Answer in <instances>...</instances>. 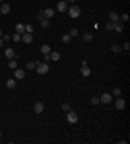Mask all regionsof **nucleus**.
I'll return each instance as SVG.
<instances>
[{"label": "nucleus", "instance_id": "1", "mask_svg": "<svg viewBox=\"0 0 130 144\" xmlns=\"http://www.w3.org/2000/svg\"><path fill=\"white\" fill-rule=\"evenodd\" d=\"M36 71H38L40 75L48 73V71H50L48 64H47V63H39V64H36Z\"/></svg>", "mask_w": 130, "mask_h": 144}, {"label": "nucleus", "instance_id": "2", "mask_svg": "<svg viewBox=\"0 0 130 144\" xmlns=\"http://www.w3.org/2000/svg\"><path fill=\"white\" fill-rule=\"evenodd\" d=\"M68 12H69V16H70L72 18H78L79 14H81V9H79V7H77V5H73V7L68 8Z\"/></svg>", "mask_w": 130, "mask_h": 144}, {"label": "nucleus", "instance_id": "3", "mask_svg": "<svg viewBox=\"0 0 130 144\" xmlns=\"http://www.w3.org/2000/svg\"><path fill=\"white\" fill-rule=\"evenodd\" d=\"M67 121H68L69 123H77V122H78V116H77V113L73 112V110H69L68 114H67Z\"/></svg>", "mask_w": 130, "mask_h": 144}, {"label": "nucleus", "instance_id": "4", "mask_svg": "<svg viewBox=\"0 0 130 144\" xmlns=\"http://www.w3.org/2000/svg\"><path fill=\"white\" fill-rule=\"evenodd\" d=\"M99 99H100V102H101V104H111V101H112V95H111V94H103Z\"/></svg>", "mask_w": 130, "mask_h": 144}, {"label": "nucleus", "instance_id": "5", "mask_svg": "<svg viewBox=\"0 0 130 144\" xmlns=\"http://www.w3.org/2000/svg\"><path fill=\"white\" fill-rule=\"evenodd\" d=\"M21 40H24L25 43H31L33 42V35L30 33H24L21 36Z\"/></svg>", "mask_w": 130, "mask_h": 144}, {"label": "nucleus", "instance_id": "6", "mask_svg": "<svg viewBox=\"0 0 130 144\" xmlns=\"http://www.w3.org/2000/svg\"><path fill=\"white\" fill-rule=\"evenodd\" d=\"M57 11L59 12H67L68 11V3L67 2H60V3H57Z\"/></svg>", "mask_w": 130, "mask_h": 144}, {"label": "nucleus", "instance_id": "7", "mask_svg": "<svg viewBox=\"0 0 130 144\" xmlns=\"http://www.w3.org/2000/svg\"><path fill=\"white\" fill-rule=\"evenodd\" d=\"M115 104H116V108H117L118 110H122V109L125 108V100L121 99V97H118V99L115 101Z\"/></svg>", "mask_w": 130, "mask_h": 144}, {"label": "nucleus", "instance_id": "8", "mask_svg": "<svg viewBox=\"0 0 130 144\" xmlns=\"http://www.w3.org/2000/svg\"><path fill=\"white\" fill-rule=\"evenodd\" d=\"M14 77L17 78V79H22V78H25V70H22V69H14Z\"/></svg>", "mask_w": 130, "mask_h": 144}, {"label": "nucleus", "instance_id": "9", "mask_svg": "<svg viewBox=\"0 0 130 144\" xmlns=\"http://www.w3.org/2000/svg\"><path fill=\"white\" fill-rule=\"evenodd\" d=\"M113 29H115L117 33H122V31H124V25L121 24V21H115V22H113Z\"/></svg>", "mask_w": 130, "mask_h": 144}, {"label": "nucleus", "instance_id": "10", "mask_svg": "<svg viewBox=\"0 0 130 144\" xmlns=\"http://www.w3.org/2000/svg\"><path fill=\"white\" fill-rule=\"evenodd\" d=\"M43 14H44V18H52L53 16H55V11L53 9H51V8H48V9H44L43 11Z\"/></svg>", "mask_w": 130, "mask_h": 144}, {"label": "nucleus", "instance_id": "11", "mask_svg": "<svg viewBox=\"0 0 130 144\" xmlns=\"http://www.w3.org/2000/svg\"><path fill=\"white\" fill-rule=\"evenodd\" d=\"M81 74L83 75V77H90L91 75V70H90V68L86 65V66H82L81 68Z\"/></svg>", "mask_w": 130, "mask_h": 144}, {"label": "nucleus", "instance_id": "12", "mask_svg": "<svg viewBox=\"0 0 130 144\" xmlns=\"http://www.w3.org/2000/svg\"><path fill=\"white\" fill-rule=\"evenodd\" d=\"M43 110H44V105H43L42 102H36L35 107H34V112H35L36 114H40Z\"/></svg>", "mask_w": 130, "mask_h": 144}, {"label": "nucleus", "instance_id": "13", "mask_svg": "<svg viewBox=\"0 0 130 144\" xmlns=\"http://www.w3.org/2000/svg\"><path fill=\"white\" fill-rule=\"evenodd\" d=\"M40 52H42L43 55H50V52H51V47H50L48 44H43V46L40 47Z\"/></svg>", "mask_w": 130, "mask_h": 144}, {"label": "nucleus", "instance_id": "14", "mask_svg": "<svg viewBox=\"0 0 130 144\" xmlns=\"http://www.w3.org/2000/svg\"><path fill=\"white\" fill-rule=\"evenodd\" d=\"M9 11H11L9 4H3V5H2V8H0V13H2V14H8V13H9Z\"/></svg>", "mask_w": 130, "mask_h": 144}, {"label": "nucleus", "instance_id": "15", "mask_svg": "<svg viewBox=\"0 0 130 144\" xmlns=\"http://www.w3.org/2000/svg\"><path fill=\"white\" fill-rule=\"evenodd\" d=\"M16 33H18V34H24V33H25V25H22V24H17V25H16Z\"/></svg>", "mask_w": 130, "mask_h": 144}, {"label": "nucleus", "instance_id": "16", "mask_svg": "<svg viewBox=\"0 0 130 144\" xmlns=\"http://www.w3.org/2000/svg\"><path fill=\"white\" fill-rule=\"evenodd\" d=\"M4 55H5V57H7V58H13V56H14V51H13L12 48H7V49H5V52H4Z\"/></svg>", "mask_w": 130, "mask_h": 144}, {"label": "nucleus", "instance_id": "17", "mask_svg": "<svg viewBox=\"0 0 130 144\" xmlns=\"http://www.w3.org/2000/svg\"><path fill=\"white\" fill-rule=\"evenodd\" d=\"M50 57H51L52 61H59V60H60V53H59V52H51Z\"/></svg>", "mask_w": 130, "mask_h": 144}, {"label": "nucleus", "instance_id": "18", "mask_svg": "<svg viewBox=\"0 0 130 144\" xmlns=\"http://www.w3.org/2000/svg\"><path fill=\"white\" fill-rule=\"evenodd\" d=\"M118 18H120V17H118V14H117L116 12H111V13H109V19H111V21H113V22H115V21H118Z\"/></svg>", "mask_w": 130, "mask_h": 144}, {"label": "nucleus", "instance_id": "19", "mask_svg": "<svg viewBox=\"0 0 130 144\" xmlns=\"http://www.w3.org/2000/svg\"><path fill=\"white\" fill-rule=\"evenodd\" d=\"M7 87L8 88H14L16 87V80L14 79H8L7 80Z\"/></svg>", "mask_w": 130, "mask_h": 144}, {"label": "nucleus", "instance_id": "20", "mask_svg": "<svg viewBox=\"0 0 130 144\" xmlns=\"http://www.w3.org/2000/svg\"><path fill=\"white\" fill-rule=\"evenodd\" d=\"M40 25H42V27L47 29V27L50 26V21H48V18H43L42 21H40Z\"/></svg>", "mask_w": 130, "mask_h": 144}, {"label": "nucleus", "instance_id": "21", "mask_svg": "<svg viewBox=\"0 0 130 144\" xmlns=\"http://www.w3.org/2000/svg\"><path fill=\"white\" fill-rule=\"evenodd\" d=\"M92 34H90V33H86L85 35H83V40H85V42H91V40H92Z\"/></svg>", "mask_w": 130, "mask_h": 144}, {"label": "nucleus", "instance_id": "22", "mask_svg": "<svg viewBox=\"0 0 130 144\" xmlns=\"http://www.w3.org/2000/svg\"><path fill=\"white\" fill-rule=\"evenodd\" d=\"M111 49H112V52H115V53H120V52H121V47L117 46V44H113V46L111 47Z\"/></svg>", "mask_w": 130, "mask_h": 144}, {"label": "nucleus", "instance_id": "23", "mask_svg": "<svg viewBox=\"0 0 130 144\" xmlns=\"http://www.w3.org/2000/svg\"><path fill=\"white\" fill-rule=\"evenodd\" d=\"M70 35L69 34H65V35H62V42L64 43H70Z\"/></svg>", "mask_w": 130, "mask_h": 144}, {"label": "nucleus", "instance_id": "24", "mask_svg": "<svg viewBox=\"0 0 130 144\" xmlns=\"http://www.w3.org/2000/svg\"><path fill=\"white\" fill-rule=\"evenodd\" d=\"M8 66H9L11 69H16V68H17V61H16V60H11L9 64H8Z\"/></svg>", "mask_w": 130, "mask_h": 144}, {"label": "nucleus", "instance_id": "25", "mask_svg": "<svg viewBox=\"0 0 130 144\" xmlns=\"http://www.w3.org/2000/svg\"><path fill=\"white\" fill-rule=\"evenodd\" d=\"M35 66H36L35 61H30V63H27V65H26V68H27L29 70H33V69H34Z\"/></svg>", "mask_w": 130, "mask_h": 144}, {"label": "nucleus", "instance_id": "26", "mask_svg": "<svg viewBox=\"0 0 130 144\" xmlns=\"http://www.w3.org/2000/svg\"><path fill=\"white\" fill-rule=\"evenodd\" d=\"M99 102H100V99H99V97H96V96L91 97V104H92V105H98Z\"/></svg>", "mask_w": 130, "mask_h": 144}, {"label": "nucleus", "instance_id": "27", "mask_svg": "<svg viewBox=\"0 0 130 144\" xmlns=\"http://www.w3.org/2000/svg\"><path fill=\"white\" fill-rule=\"evenodd\" d=\"M61 108H62V110H65V112H69V110H70V104L65 102V104H62V105H61Z\"/></svg>", "mask_w": 130, "mask_h": 144}, {"label": "nucleus", "instance_id": "28", "mask_svg": "<svg viewBox=\"0 0 130 144\" xmlns=\"http://www.w3.org/2000/svg\"><path fill=\"white\" fill-rule=\"evenodd\" d=\"M112 29H113V22H112V21H109V22H108V24L105 25V30H107V31H111Z\"/></svg>", "mask_w": 130, "mask_h": 144}, {"label": "nucleus", "instance_id": "29", "mask_svg": "<svg viewBox=\"0 0 130 144\" xmlns=\"http://www.w3.org/2000/svg\"><path fill=\"white\" fill-rule=\"evenodd\" d=\"M33 30H34V26H33V25H26V26H25V31H26V33H30V34H31Z\"/></svg>", "mask_w": 130, "mask_h": 144}, {"label": "nucleus", "instance_id": "30", "mask_svg": "<svg viewBox=\"0 0 130 144\" xmlns=\"http://www.w3.org/2000/svg\"><path fill=\"white\" fill-rule=\"evenodd\" d=\"M12 39L14 40V42H20L21 40V34H18V33H16L13 36H12Z\"/></svg>", "mask_w": 130, "mask_h": 144}, {"label": "nucleus", "instance_id": "31", "mask_svg": "<svg viewBox=\"0 0 130 144\" xmlns=\"http://www.w3.org/2000/svg\"><path fill=\"white\" fill-rule=\"evenodd\" d=\"M121 94H122V92H121V90H120L118 87H116V88L113 90V95H115V96H120Z\"/></svg>", "mask_w": 130, "mask_h": 144}, {"label": "nucleus", "instance_id": "32", "mask_svg": "<svg viewBox=\"0 0 130 144\" xmlns=\"http://www.w3.org/2000/svg\"><path fill=\"white\" fill-rule=\"evenodd\" d=\"M121 19H122V22H126V21H129V14L124 13V14L121 16Z\"/></svg>", "mask_w": 130, "mask_h": 144}, {"label": "nucleus", "instance_id": "33", "mask_svg": "<svg viewBox=\"0 0 130 144\" xmlns=\"http://www.w3.org/2000/svg\"><path fill=\"white\" fill-rule=\"evenodd\" d=\"M69 35H70V36H77V35H78V30H77V29H72Z\"/></svg>", "mask_w": 130, "mask_h": 144}, {"label": "nucleus", "instance_id": "34", "mask_svg": "<svg viewBox=\"0 0 130 144\" xmlns=\"http://www.w3.org/2000/svg\"><path fill=\"white\" fill-rule=\"evenodd\" d=\"M43 18H44V14H43V13H38L36 14V19H38V21H42Z\"/></svg>", "mask_w": 130, "mask_h": 144}, {"label": "nucleus", "instance_id": "35", "mask_svg": "<svg viewBox=\"0 0 130 144\" xmlns=\"http://www.w3.org/2000/svg\"><path fill=\"white\" fill-rule=\"evenodd\" d=\"M9 39H11V35H9V34H5V35H3V42H8Z\"/></svg>", "mask_w": 130, "mask_h": 144}, {"label": "nucleus", "instance_id": "36", "mask_svg": "<svg viewBox=\"0 0 130 144\" xmlns=\"http://www.w3.org/2000/svg\"><path fill=\"white\" fill-rule=\"evenodd\" d=\"M129 48H130V44L126 42V43H124V49L125 51H129Z\"/></svg>", "mask_w": 130, "mask_h": 144}, {"label": "nucleus", "instance_id": "37", "mask_svg": "<svg viewBox=\"0 0 130 144\" xmlns=\"http://www.w3.org/2000/svg\"><path fill=\"white\" fill-rule=\"evenodd\" d=\"M51 60V57H50V55H44V61L47 63V61H50Z\"/></svg>", "mask_w": 130, "mask_h": 144}, {"label": "nucleus", "instance_id": "38", "mask_svg": "<svg viewBox=\"0 0 130 144\" xmlns=\"http://www.w3.org/2000/svg\"><path fill=\"white\" fill-rule=\"evenodd\" d=\"M86 65H87V61L83 60V61H82V66H86Z\"/></svg>", "mask_w": 130, "mask_h": 144}, {"label": "nucleus", "instance_id": "39", "mask_svg": "<svg viewBox=\"0 0 130 144\" xmlns=\"http://www.w3.org/2000/svg\"><path fill=\"white\" fill-rule=\"evenodd\" d=\"M3 44H4V42H3V39H0V47H3Z\"/></svg>", "mask_w": 130, "mask_h": 144}, {"label": "nucleus", "instance_id": "40", "mask_svg": "<svg viewBox=\"0 0 130 144\" xmlns=\"http://www.w3.org/2000/svg\"><path fill=\"white\" fill-rule=\"evenodd\" d=\"M68 2H69V3H74V2H76V0H68Z\"/></svg>", "mask_w": 130, "mask_h": 144}, {"label": "nucleus", "instance_id": "41", "mask_svg": "<svg viewBox=\"0 0 130 144\" xmlns=\"http://www.w3.org/2000/svg\"><path fill=\"white\" fill-rule=\"evenodd\" d=\"M0 36H3V30H0Z\"/></svg>", "mask_w": 130, "mask_h": 144}, {"label": "nucleus", "instance_id": "42", "mask_svg": "<svg viewBox=\"0 0 130 144\" xmlns=\"http://www.w3.org/2000/svg\"><path fill=\"white\" fill-rule=\"evenodd\" d=\"M0 136H2V132H0Z\"/></svg>", "mask_w": 130, "mask_h": 144}, {"label": "nucleus", "instance_id": "43", "mask_svg": "<svg viewBox=\"0 0 130 144\" xmlns=\"http://www.w3.org/2000/svg\"><path fill=\"white\" fill-rule=\"evenodd\" d=\"M0 2H3V0H0Z\"/></svg>", "mask_w": 130, "mask_h": 144}]
</instances>
